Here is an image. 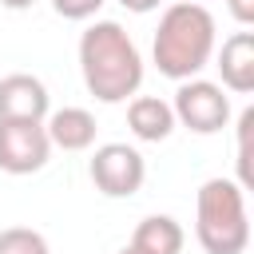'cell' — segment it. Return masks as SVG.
<instances>
[{
	"instance_id": "12",
	"label": "cell",
	"mask_w": 254,
	"mask_h": 254,
	"mask_svg": "<svg viewBox=\"0 0 254 254\" xmlns=\"http://www.w3.org/2000/svg\"><path fill=\"white\" fill-rule=\"evenodd\" d=\"M0 254H52V246L32 226H8L0 230Z\"/></svg>"
},
{
	"instance_id": "18",
	"label": "cell",
	"mask_w": 254,
	"mask_h": 254,
	"mask_svg": "<svg viewBox=\"0 0 254 254\" xmlns=\"http://www.w3.org/2000/svg\"><path fill=\"white\" fill-rule=\"evenodd\" d=\"M119 254H139V250H135V246H131V242H127V246H123V250H119Z\"/></svg>"
},
{
	"instance_id": "9",
	"label": "cell",
	"mask_w": 254,
	"mask_h": 254,
	"mask_svg": "<svg viewBox=\"0 0 254 254\" xmlns=\"http://www.w3.org/2000/svg\"><path fill=\"white\" fill-rule=\"evenodd\" d=\"M127 127H131V135L143 139V143H163V139L175 131V111H171V103L159 99V95H135V99L127 103Z\"/></svg>"
},
{
	"instance_id": "3",
	"label": "cell",
	"mask_w": 254,
	"mask_h": 254,
	"mask_svg": "<svg viewBox=\"0 0 254 254\" xmlns=\"http://www.w3.org/2000/svg\"><path fill=\"white\" fill-rule=\"evenodd\" d=\"M194 238L206 254H242L250 246L246 190L234 179H206L194 194Z\"/></svg>"
},
{
	"instance_id": "16",
	"label": "cell",
	"mask_w": 254,
	"mask_h": 254,
	"mask_svg": "<svg viewBox=\"0 0 254 254\" xmlns=\"http://www.w3.org/2000/svg\"><path fill=\"white\" fill-rule=\"evenodd\" d=\"M119 4H123L127 12H139V16H143V12H155L163 0H119Z\"/></svg>"
},
{
	"instance_id": "14",
	"label": "cell",
	"mask_w": 254,
	"mask_h": 254,
	"mask_svg": "<svg viewBox=\"0 0 254 254\" xmlns=\"http://www.w3.org/2000/svg\"><path fill=\"white\" fill-rule=\"evenodd\" d=\"M52 8H56V16H64V20H91V16L103 8V0H52Z\"/></svg>"
},
{
	"instance_id": "2",
	"label": "cell",
	"mask_w": 254,
	"mask_h": 254,
	"mask_svg": "<svg viewBox=\"0 0 254 254\" xmlns=\"http://www.w3.org/2000/svg\"><path fill=\"white\" fill-rule=\"evenodd\" d=\"M155 67L183 83V79H198V71L210 64L214 56V16L206 4H190V0H175L163 8L159 28H155V44H151Z\"/></svg>"
},
{
	"instance_id": "17",
	"label": "cell",
	"mask_w": 254,
	"mask_h": 254,
	"mask_svg": "<svg viewBox=\"0 0 254 254\" xmlns=\"http://www.w3.org/2000/svg\"><path fill=\"white\" fill-rule=\"evenodd\" d=\"M0 4H4V8H12V12H24V8H32L36 0H0Z\"/></svg>"
},
{
	"instance_id": "15",
	"label": "cell",
	"mask_w": 254,
	"mask_h": 254,
	"mask_svg": "<svg viewBox=\"0 0 254 254\" xmlns=\"http://www.w3.org/2000/svg\"><path fill=\"white\" fill-rule=\"evenodd\" d=\"M226 8H230V16L246 28V24H254V0H226Z\"/></svg>"
},
{
	"instance_id": "7",
	"label": "cell",
	"mask_w": 254,
	"mask_h": 254,
	"mask_svg": "<svg viewBox=\"0 0 254 254\" xmlns=\"http://www.w3.org/2000/svg\"><path fill=\"white\" fill-rule=\"evenodd\" d=\"M52 111V95L44 79L28 71H12L0 79V119L8 123H44Z\"/></svg>"
},
{
	"instance_id": "19",
	"label": "cell",
	"mask_w": 254,
	"mask_h": 254,
	"mask_svg": "<svg viewBox=\"0 0 254 254\" xmlns=\"http://www.w3.org/2000/svg\"><path fill=\"white\" fill-rule=\"evenodd\" d=\"M190 4H202V0H190Z\"/></svg>"
},
{
	"instance_id": "13",
	"label": "cell",
	"mask_w": 254,
	"mask_h": 254,
	"mask_svg": "<svg viewBox=\"0 0 254 254\" xmlns=\"http://www.w3.org/2000/svg\"><path fill=\"white\" fill-rule=\"evenodd\" d=\"M250 131H254V107L238 115V187H250Z\"/></svg>"
},
{
	"instance_id": "8",
	"label": "cell",
	"mask_w": 254,
	"mask_h": 254,
	"mask_svg": "<svg viewBox=\"0 0 254 254\" xmlns=\"http://www.w3.org/2000/svg\"><path fill=\"white\" fill-rule=\"evenodd\" d=\"M218 71L230 91H238V95L254 91V32H234L230 40H222Z\"/></svg>"
},
{
	"instance_id": "10",
	"label": "cell",
	"mask_w": 254,
	"mask_h": 254,
	"mask_svg": "<svg viewBox=\"0 0 254 254\" xmlns=\"http://www.w3.org/2000/svg\"><path fill=\"white\" fill-rule=\"evenodd\" d=\"M52 147H64V151H87L95 143V115L87 107H60L48 115L44 123Z\"/></svg>"
},
{
	"instance_id": "4",
	"label": "cell",
	"mask_w": 254,
	"mask_h": 254,
	"mask_svg": "<svg viewBox=\"0 0 254 254\" xmlns=\"http://www.w3.org/2000/svg\"><path fill=\"white\" fill-rule=\"evenodd\" d=\"M171 111H175V123H183L194 135H214L230 123V99L210 79H183Z\"/></svg>"
},
{
	"instance_id": "5",
	"label": "cell",
	"mask_w": 254,
	"mask_h": 254,
	"mask_svg": "<svg viewBox=\"0 0 254 254\" xmlns=\"http://www.w3.org/2000/svg\"><path fill=\"white\" fill-rule=\"evenodd\" d=\"M87 171H91L95 190L107 194V198H131L143 187V179H147L143 155L135 147H127V143H103V147H95Z\"/></svg>"
},
{
	"instance_id": "6",
	"label": "cell",
	"mask_w": 254,
	"mask_h": 254,
	"mask_svg": "<svg viewBox=\"0 0 254 254\" xmlns=\"http://www.w3.org/2000/svg\"><path fill=\"white\" fill-rule=\"evenodd\" d=\"M52 155V139L44 123H8L0 119V171L36 175Z\"/></svg>"
},
{
	"instance_id": "11",
	"label": "cell",
	"mask_w": 254,
	"mask_h": 254,
	"mask_svg": "<svg viewBox=\"0 0 254 254\" xmlns=\"http://www.w3.org/2000/svg\"><path fill=\"white\" fill-rule=\"evenodd\" d=\"M183 242L187 234L171 214H147L131 234V246L139 254H183Z\"/></svg>"
},
{
	"instance_id": "1",
	"label": "cell",
	"mask_w": 254,
	"mask_h": 254,
	"mask_svg": "<svg viewBox=\"0 0 254 254\" xmlns=\"http://www.w3.org/2000/svg\"><path fill=\"white\" fill-rule=\"evenodd\" d=\"M79 71L99 103H123L143 83V56L115 20H95L79 36Z\"/></svg>"
}]
</instances>
